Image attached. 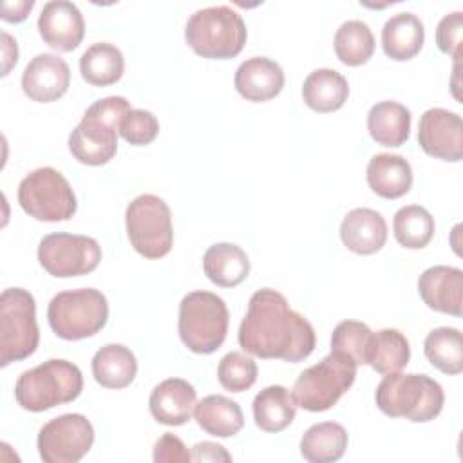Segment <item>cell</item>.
Here are the masks:
<instances>
[{
	"label": "cell",
	"instance_id": "1",
	"mask_svg": "<svg viewBox=\"0 0 463 463\" xmlns=\"http://www.w3.org/2000/svg\"><path fill=\"white\" fill-rule=\"evenodd\" d=\"M237 338L239 345L253 356L291 364L307 358L317 344L313 326L271 288H262L250 297Z\"/></svg>",
	"mask_w": 463,
	"mask_h": 463
},
{
	"label": "cell",
	"instance_id": "2",
	"mask_svg": "<svg viewBox=\"0 0 463 463\" xmlns=\"http://www.w3.org/2000/svg\"><path fill=\"white\" fill-rule=\"evenodd\" d=\"M378 409L389 418H405L414 423L434 420L445 403L443 387L427 374L391 373L376 387Z\"/></svg>",
	"mask_w": 463,
	"mask_h": 463
},
{
	"label": "cell",
	"instance_id": "3",
	"mask_svg": "<svg viewBox=\"0 0 463 463\" xmlns=\"http://www.w3.org/2000/svg\"><path fill=\"white\" fill-rule=\"evenodd\" d=\"M81 389L83 376L80 367L69 360L51 358L18 376L14 398L22 409L42 412L74 402Z\"/></svg>",
	"mask_w": 463,
	"mask_h": 463
},
{
	"label": "cell",
	"instance_id": "4",
	"mask_svg": "<svg viewBox=\"0 0 463 463\" xmlns=\"http://www.w3.org/2000/svg\"><path fill=\"white\" fill-rule=\"evenodd\" d=\"M248 38L242 16L230 5H212L190 14L184 40L190 49L208 60L237 56Z\"/></svg>",
	"mask_w": 463,
	"mask_h": 463
},
{
	"label": "cell",
	"instance_id": "5",
	"mask_svg": "<svg viewBox=\"0 0 463 463\" xmlns=\"http://www.w3.org/2000/svg\"><path fill=\"white\" fill-rule=\"evenodd\" d=\"M226 302L212 291H192L179 304L177 331L183 344L197 354L217 351L228 333Z\"/></svg>",
	"mask_w": 463,
	"mask_h": 463
},
{
	"label": "cell",
	"instance_id": "6",
	"mask_svg": "<svg viewBox=\"0 0 463 463\" xmlns=\"http://www.w3.org/2000/svg\"><path fill=\"white\" fill-rule=\"evenodd\" d=\"M353 358L331 351L318 364L304 369L293 385L297 407L309 412H322L336 405L356 378Z\"/></svg>",
	"mask_w": 463,
	"mask_h": 463
},
{
	"label": "cell",
	"instance_id": "7",
	"mask_svg": "<svg viewBox=\"0 0 463 463\" xmlns=\"http://www.w3.org/2000/svg\"><path fill=\"white\" fill-rule=\"evenodd\" d=\"M107 318V297L94 288L61 291L51 298L47 307L49 326L63 340L94 336L105 327Z\"/></svg>",
	"mask_w": 463,
	"mask_h": 463
},
{
	"label": "cell",
	"instance_id": "8",
	"mask_svg": "<svg viewBox=\"0 0 463 463\" xmlns=\"http://www.w3.org/2000/svg\"><path fill=\"white\" fill-rule=\"evenodd\" d=\"M40 342L34 297L24 288H7L0 295V365L31 356Z\"/></svg>",
	"mask_w": 463,
	"mask_h": 463
},
{
	"label": "cell",
	"instance_id": "9",
	"mask_svg": "<svg viewBox=\"0 0 463 463\" xmlns=\"http://www.w3.org/2000/svg\"><path fill=\"white\" fill-rule=\"evenodd\" d=\"M125 226L132 248L145 259H161L174 244L172 213L168 204L154 195L141 194L125 210Z\"/></svg>",
	"mask_w": 463,
	"mask_h": 463
},
{
	"label": "cell",
	"instance_id": "10",
	"mask_svg": "<svg viewBox=\"0 0 463 463\" xmlns=\"http://www.w3.org/2000/svg\"><path fill=\"white\" fill-rule=\"evenodd\" d=\"M18 203L29 217L45 222L69 221L78 208L72 186L52 166L36 168L20 181Z\"/></svg>",
	"mask_w": 463,
	"mask_h": 463
},
{
	"label": "cell",
	"instance_id": "11",
	"mask_svg": "<svg viewBox=\"0 0 463 463\" xmlns=\"http://www.w3.org/2000/svg\"><path fill=\"white\" fill-rule=\"evenodd\" d=\"M42 268L58 279L80 277L94 271L101 260V246L96 239L78 233H49L38 244Z\"/></svg>",
	"mask_w": 463,
	"mask_h": 463
},
{
	"label": "cell",
	"instance_id": "12",
	"mask_svg": "<svg viewBox=\"0 0 463 463\" xmlns=\"http://www.w3.org/2000/svg\"><path fill=\"white\" fill-rule=\"evenodd\" d=\"M94 443V427L87 416L69 412L49 420L38 432V452L45 463H76Z\"/></svg>",
	"mask_w": 463,
	"mask_h": 463
},
{
	"label": "cell",
	"instance_id": "13",
	"mask_svg": "<svg viewBox=\"0 0 463 463\" xmlns=\"http://www.w3.org/2000/svg\"><path fill=\"white\" fill-rule=\"evenodd\" d=\"M118 123L110 112L89 107L69 136L72 157L89 166L109 163L118 152Z\"/></svg>",
	"mask_w": 463,
	"mask_h": 463
},
{
	"label": "cell",
	"instance_id": "14",
	"mask_svg": "<svg viewBox=\"0 0 463 463\" xmlns=\"http://www.w3.org/2000/svg\"><path fill=\"white\" fill-rule=\"evenodd\" d=\"M418 143L427 156L443 161H461L463 157V121L461 116L441 107L421 114L418 125Z\"/></svg>",
	"mask_w": 463,
	"mask_h": 463
},
{
	"label": "cell",
	"instance_id": "15",
	"mask_svg": "<svg viewBox=\"0 0 463 463\" xmlns=\"http://www.w3.org/2000/svg\"><path fill=\"white\" fill-rule=\"evenodd\" d=\"M71 85V69L63 58L52 52L36 54L22 72L24 94L38 103L60 99Z\"/></svg>",
	"mask_w": 463,
	"mask_h": 463
},
{
	"label": "cell",
	"instance_id": "16",
	"mask_svg": "<svg viewBox=\"0 0 463 463\" xmlns=\"http://www.w3.org/2000/svg\"><path fill=\"white\" fill-rule=\"evenodd\" d=\"M38 31L51 49L71 52L85 36L83 14L69 0L47 2L38 16Z\"/></svg>",
	"mask_w": 463,
	"mask_h": 463
},
{
	"label": "cell",
	"instance_id": "17",
	"mask_svg": "<svg viewBox=\"0 0 463 463\" xmlns=\"http://www.w3.org/2000/svg\"><path fill=\"white\" fill-rule=\"evenodd\" d=\"M421 300L438 313L461 317L463 313V271L454 266H430L418 279Z\"/></svg>",
	"mask_w": 463,
	"mask_h": 463
},
{
	"label": "cell",
	"instance_id": "18",
	"mask_svg": "<svg viewBox=\"0 0 463 463\" xmlns=\"http://www.w3.org/2000/svg\"><path fill=\"white\" fill-rule=\"evenodd\" d=\"M197 392L183 378H166L157 383L148 398V409L156 421L170 427L184 425L195 409Z\"/></svg>",
	"mask_w": 463,
	"mask_h": 463
},
{
	"label": "cell",
	"instance_id": "19",
	"mask_svg": "<svg viewBox=\"0 0 463 463\" xmlns=\"http://www.w3.org/2000/svg\"><path fill=\"white\" fill-rule=\"evenodd\" d=\"M284 71L275 60L253 56L237 67L233 85L244 99L260 103L279 96L284 87Z\"/></svg>",
	"mask_w": 463,
	"mask_h": 463
},
{
	"label": "cell",
	"instance_id": "20",
	"mask_svg": "<svg viewBox=\"0 0 463 463\" xmlns=\"http://www.w3.org/2000/svg\"><path fill=\"white\" fill-rule=\"evenodd\" d=\"M340 239L349 251L373 255L380 251L387 241V222L382 213L373 208H354L340 224Z\"/></svg>",
	"mask_w": 463,
	"mask_h": 463
},
{
	"label": "cell",
	"instance_id": "21",
	"mask_svg": "<svg viewBox=\"0 0 463 463\" xmlns=\"http://www.w3.org/2000/svg\"><path fill=\"white\" fill-rule=\"evenodd\" d=\"M367 184L383 199H398L412 186V168L403 156L376 154L367 163Z\"/></svg>",
	"mask_w": 463,
	"mask_h": 463
},
{
	"label": "cell",
	"instance_id": "22",
	"mask_svg": "<svg viewBox=\"0 0 463 463\" xmlns=\"http://www.w3.org/2000/svg\"><path fill=\"white\" fill-rule=\"evenodd\" d=\"M423 42V22L414 13H396L382 27V47L391 60L407 61L414 58Z\"/></svg>",
	"mask_w": 463,
	"mask_h": 463
},
{
	"label": "cell",
	"instance_id": "23",
	"mask_svg": "<svg viewBox=\"0 0 463 463\" xmlns=\"http://www.w3.org/2000/svg\"><path fill=\"white\" fill-rule=\"evenodd\" d=\"M203 269L215 286L235 288L246 280L250 273V259L241 246L217 242L204 251Z\"/></svg>",
	"mask_w": 463,
	"mask_h": 463
},
{
	"label": "cell",
	"instance_id": "24",
	"mask_svg": "<svg viewBox=\"0 0 463 463\" xmlns=\"http://www.w3.org/2000/svg\"><path fill=\"white\" fill-rule=\"evenodd\" d=\"M194 416L197 425L215 438L235 436L244 427L241 405L222 394H208L195 403Z\"/></svg>",
	"mask_w": 463,
	"mask_h": 463
},
{
	"label": "cell",
	"instance_id": "25",
	"mask_svg": "<svg viewBox=\"0 0 463 463\" xmlns=\"http://www.w3.org/2000/svg\"><path fill=\"white\" fill-rule=\"evenodd\" d=\"M367 130L383 146H402L411 134V110L392 99L374 103L367 112Z\"/></svg>",
	"mask_w": 463,
	"mask_h": 463
},
{
	"label": "cell",
	"instance_id": "26",
	"mask_svg": "<svg viewBox=\"0 0 463 463\" xmlns=\"http://www.w3.org/2000/svg\"><path fill=\"white\" fill-rule=\"evenodd\" d=\"M349 96L347 80L335 69H315L302 85L304 103L315 112H335Z\"/></svg>",
	"mask_w": 463,
	"mask_h": 463
},
{
	"label": "cell",
	"instance_id": "27",
	"mask_svg": "<svg viewBox=\"0 0 463 463\" xmlns=\"http://www.w3.org/2000/svg\"><path fill=\"white\" fill-rule=\"evenodd\" d=\"M136 373L137 360L123 344H107L92 356V374L101 387L123 389L134 382Z\"/></svg>",
	"mask_w": 463,
	"mask_h": 463
},
{
	"label": "cell",
	"instance_id": "28",
	"mask_svg": "<svg viewBox=\"0 0 463 463\" xmlns=\"http://www.w3.org/2000/svg\"><path fill=\"white\" fill-rule=\"evenodd\" d=\"M297 414V402L293 394L282 385L264 387L253 398V420L264 432H280Z\"/></svg>",
	"mask_w": 463,
	"mask_h": 463
},
{
	"label": "cell",
	"instance_id": "29",
	"mask_svg": "<svg viewBox=\"0 0 463 463\" xmlns=\"http://www.w3.org/2000/svg\"><path fill=\"white\" fill-rule=\"evenodd\" d=\"M349 443L347 430L336 421L311 425L300 439V454L309 463L338 461Z\"/></svg>",
	"mask_w": 463,
	"mask_h": 463
},
{
	"label": "cell",
	"instance_id": "30",
	"mask_svg": "<svg viewBox=\"0 0 463 463\" xmlns=\"http://www.w3.org/2000/svg\"><path fill=\"white\" fill-rule=\"evenodd\" d=\"M123 71L125 60L121 51L109 42L92 43L80 58V72L94 87H107L119 81Z\"/></svg>",
	"mask_w": 463,
	"mask_h": 463
},
{
	"label": "cell",
	"instance_id": "31",
	"mask_svg": "<svg viewBox=\"0 0 463 463\" xmlns=\"http://www.w3.org/2000/svg\"><path fill=\"white\" fill-rule=\"evenodd\" d=\"M411 358V347L405 335L398 329H380L373 333L367 365L380 374L402 371Z\"/></svg>",
	"mask_w": 463,
	"mask_h": 463
},
{
	"label": "cell",
	"instance_id": "32",
	"mask_svg": "<svg viewBox=\"0 0 463 463\" xmlns=\"http://www.w3.org/2000/svg\"><path fill=\"white\" fill-rule=\"evenodd\" d=\"M427 360L445 374H459L463 371V336L456 327H436L423 342Z\"/></svg>",
	"mask_w": 463,
	"mask_h": 463
},
{
	"label": "cell",
	"instance_id": "33",
	"mask_svg": "<svg viewBox=\"0 0 463 463\" xmlns=\"http://www.w3.org/2000/svg\"><path fill=\"white\" fill-rule=\"evenodd\" d=\"M434 217L420 204L400 208L392 219V233L398 244L409 250L425 248L434 237Z\"/></svg>",
	"mask_w": 463,
	"mask_h": 463
},
{
	"label": "cell",
	"instance_id": "34",
	"mask_svg": "<svg viewBox=\"0 0 463 463\" xmlns=\"http://www.w3.org/2000/svg\"><path fill=\"white\" fill-rule=\"evenodd\" d=\"M336 58L349 65L358 67L369 61L374 52V36L371 27L362 20H347L335 33Z\"/></svg>",
	"mask_w": 463,
	"mask_h": 463
},
{
	"label": "cell",
	"instance_id": "35",
	"mask_svg": "<svg viewBox=\"0 0 463 463\" xmlns=\"http://www.w3.org/2000/svg\"><path fill=\"white\" fill-rule=\"evenodd\" d=\"M373 331L358 320H342L331 335V351L342 353L354 360L356 365H367Z\"/></svg>",
	"mask_w": 463,
	"mask_h": 463
},
{
	"label": "cell",
	"instance_id": "36",
	"mask_svg": "<svg viewBox=\"0 0 463 463\" xmlns=\"http://www.w3.org/2000/svg\"><path fill=\"white\" fill-rule=\"evenodd\" d=\"M257 373L255 360L241 351L224 354L217 365L219 383L232 392L248 391L257 382Z\"/></svg>",
	"mask_w": 463,
	"mask_h": 463
},
{
	"label": "cell",
	"instance_id": "37",
	"mask_svg": "<svg viewBox=\"0 0 463 463\" xmlns=\"http://www.w3.org/2000/svg\"><path fill=\"white\" fill-rule=\"evenodd\" d=\"M118 134L134 146L150 145L159 134V121L150 110L130 109L121 118Z\"/></svg>",
	"mask_w": 463,
	"mask_h": 463
},
{
	"label": "cell",
	"instance_id": "38",
	"mask_svg": "<svg viewBox=\"0 0 463 463\" xmlns=\"http://www.w3.org/2000/svg\"><path fill=\"white\" fill-rule=\"evenodd\" d=\"M461 34H463V13L454 11L445 14L436 27V43L441 52L459 61L461 58Z\"/></svg>",
	"mask_w": 463,
	"mask_h": 463
},
{
	"label": "cell",
	"instance_id": "39",
	"mask_svg": "<svg viewBox=\"0 0 463 463\" xmlns=\"http://www.w3.org/2000/svg\"><path fill=\"white\" fill-rule=\"evenodd\" d=\"M156 463H188L192 461V452L175 434L165 432L154 445Z\"/></svg>",
	"mask_w": 463,
	"mask_h": 463
},
{
	"label": "cell",
	"instance_id": "40",
	"mask_svg": "<svg viewBox=\"0 0 463 463\" xmlns=\"http://www.w3.org/2000/svg\"><path fill=\"white\" fill-rule=\"evenodd\" d=\"M192 461H232V456L219 443L201 441L192 447Z\"/></svg>",
	"mask_w": 463,
	"mask_h": 463
},
{
	"label": "cell",
	"instance_id": "41",
	"mask_svg": "<svg viewBox=\"0 0 463 463\" xmlns=\"http://www.w3.org/2000/svg\"><path fill=\"white\" fill-rule=\"evenodd\" d=\"M34 7L33 0H18V2H2V20L5 22H22L27 18L31 9Z\"/></svg>",
	"mask_w": 463,
	"mask_h": 463
},
{
	"label": "cell",
	"instance_id": "42",
	"mask_svg": "<svg viewBox=\"0 0 463 463\" xmlns=\"http://www.w3.org/2000/svg\"><path fill=\"white\" fill-rule=\"evenodd\" d=\"M2 51H4V69H2V76H7L11 67L16 63L18 60V47H16V40H13L7 33H2Z\"/></svg>",
	"mask_w": 463,
	"mask_h": 463
}]
</instances>
